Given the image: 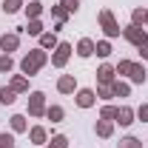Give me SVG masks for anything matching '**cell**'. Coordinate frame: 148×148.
I'll return each instance as SVG.
<instances>
[{
  "mask_svg": "<svg viewBox=\"0 0 148 148\" xmlns=\"http://www.w3.org/2000/svg\"><path fill=\"white\" fill-rule=\"evenodd\" d=\"M49 63H51L49 51L37 46V49H32L29 54H23V60H20V71L26 74V77H34V74L40 71V69H46Z\"/></svg>",
  "mask_w": 148,
  "mask_h": 148,
  "instance_id": "6da1fadb",
  "label": "cell"
},
{
  "mask_svg": "<svg viewBox=\"0 0 148 148\" xmlns=\"http://www.w3.org/2000/svg\"><path fill=\"white\" fill-rule=\"evenodd\" d=\"M97 23H100V29H103L106 40H114V37L123 34V29H120V23H117V17H114L111 9H100V12H97Z\"/></svg>",
  "mask_w": 148,
  "mask_h": 148,
  "instance_id": "7a4b0ae2",
  "label": "cell"
},
{
  "mask_svg": "<svg viewBox=\"0 0 148 148\" xmlns=\"http://www.w3.org/2000/svg\"><path fill=\"white\" fill-rule=\"evenodd\" d=\"M71 51H74L71 43L60 40V43H57V49L51 51V66H54V69H66V66H69V60H71Z\"/></svg>",
  "mask_w": 148,
  "mask_h": 148,
  "instance_id": "3957f363",
  "label": "cell"
},
{
  "mask_svg": "<svg viewBox=\"0 0 148 148\" xmlns=\"http://www.w3.org/2000/svg\"><path fill=\"white\" fill-rule=\"evenodd\" d=\"M123 40H128L131 46H137V49H140V46H145L148 43V32L145 29H143V26H125V29H123Z\"/></svg>",
  "mask_w": 148,
  "mask_h": 148,
  "instance_id": "277c9868",
  "label": "cell"
},
{
  "mask_svg": "<svg viewBox=\"0 0 148 148\" xmlns=\"http://www.w3.org/2000/svg\"><path fill=\"white\" fill-rule=\"evenodd\" d=\"M46 94L43 91H32L29 94V117H34V120H40V117H46Z\"/></svg>",
  "mask_w": 148,
  "mask_h": 148,
  "instance_id": "5b68a950",
  "label": "cell"
},
{
  "mask_svg": "<svg viewBox=\"0 0 148 148\" xmlns=\"http://www.w3.org/2000/svg\"><path fill=\"white\" fill-rule=\"evenodd\" d=\"M74 103H77V108H91L94 103H97L94 88H77L74 91Z\"/></svg>",
  "mask_w": 148,
  "mask_h": 148,
  "instance_id": "8992f818",
  "label": "cell"
},
{
  "mask_svg": "<svg viewBox=\"0 0 148 148\" xmlns=\"http://www.w3.org/2000/svg\"><path fill=\"white\" fill-rule=\"evenodd\" d=\"M20 49V34L17 32H9V34H0V51L3 54H12Z\"/></svg>",
  "mask_w": 148,
  "mask_h": 148,
  "instance_id": "52a82bcc",
  "label": "cell"
},
{
  "mask_svg": "<svg viewBox=\"0 0 148 148\" xmlns=\"http://www.w3.org/2000/svg\"><path fill=\"white\" fill-rule=\"evenodd\" d=\"M114 123H120L123 128H128V125L137 123V111L131 108V106H120V108H117V117H114Z\"/></svg>",
  "mask_w": 148,
  "mask_h": 148,
  "instance_id": "ba28073f",
  "label": "cell"
},
{
  "mask_svg": "<svg viewBox=\"0 0 148 148\" xmlns=\"http://www.w3.org/2000/svg\"><path fill=\"white\" fill-rule=\"evenodd\" d=\"M114 80H117V69H114L111 63H103V66L97 69V83H100V86H111Z\"/></svg>",
  "mask_w": 148,
  "mask_h": 148,
  "instance_id": "9c48e42d",
  "label": "cell"
},
{
  "mask_svg": "<svg viewBox=\"0 0 148 148\" xmlns=\"http://www.w3.org/2000/svg\"><path fill=\"white\" fill-rule=\"evenodd\" d=\"M94 49H97V43H94L91 37H80L77 40V57H83V60H88V57H94Z\"/></svg>",
  "mask_w": 148,
  "mask_h": 148,
  "instance_id": "30bf717a",
  "label": "cell"
},
{
  "mask_svg": "<svg viewBox=\"0 0 148 148\" xmlns=\"http://www.w3.org/2000/svg\"><path fill=\"white\" fill-rule=\"evenodd\" d=\"M57 91H60V94H74V91H77V77H74V74H60Z\"/></svg>",
  "mask_w": 148,
  "mask_h": 148,
  "instance_id": "8fae6325",
  "label": "cell"
},
{
  "mask_svg": "<svg viewBox=\"0 0 148 148\" xmlns=\"http://www.w3.org/2000/svg\"><path fill=\"white\" fill-rule=\"evenodd\" d=\"M29 143L43 148L46 143H49V131L43 128V125H32V128H29Z\"/></svg>",
  "mask_w": 148,
  "mask_h": 148,
  "instance_id": "7c38bea8",
  "label": "cell"
},
{
  "mask_svg": "<svg viewBox=\"0 0 148 148\" xmlns=\"http://www.w3.org/2000/svg\"><path fill=\"white\" fill-rule=\"evenodd\" d=\"M94 134H97L100 140H111V137H114V120H97Z\"/></svg>",
  "mask_w": 148,
  "mask_h": 148,
  "instance_id": "4fadbf2b",
  "label": "cell"
},
{
  "mask_svg": "<svg viewBox=\"0 0 148 148\" xmlns=\"http://www.w3.org/2000/svg\"><path fill=\"white\" fill-rule=\"evenodd\" d=\"M23 12H26V17H29V20H37L40 14H43V12H46V6H43L40 0H26Z\"/></svg>",
  "mask_w": 148,
  "mask_h": 148,
  "instance_id": "5bb4252c",
  "label": "cell"
},
{
  "mask_svg": "<svg viewBox=\"0 0 148 148\" xmlns=\"http://www.w3.org/2000/svg\"><path fill=\"white\" fill-rule=\"evenodd\" d=\"M37 40H40V49H46V51H54L57 43H60V40H57V32H43Z\"/></svg>",
  "mask_w": 148,
  "mask_h": 148,
  "instance_id": "9a60e30c",
  "label": "cell"
},
{
  "mask_svg": "<svg viewBox=\"0 0 148 148\" xmlns=\"http://www.w3.org/2000/svg\"><path fill=\"white\" fill-rule=\"evenodd\" d=\"M128 80L134 83V86H143V83L148 80V74H145V66H143V63H134V69H131Z\"/></svg>",
  "mask_w": 148,
  "mask_h": 148,
  "instance_id": "2e32d148",
  "label": "cell"
},
{
  "mask_svg": "<svg viewBox=\"0 0 148 148\" xmlns=\"http://www.w3.org/2000/svg\"><path fill=\"white\" fill-rule=\"evenodd\" d=\"M9 125H12V134H23V131H29V123H26L23 114H12V117H9Z\"/></svg>",
  "mask_w": 148,
  "mask_h": 148,
  "instance_id": "e0dca14e",
  "label": "cell"
},
{
  "mask_svg": "<svg viewBox=\"0 0 148 148\" xmlns=\"http://www.w3.org/2000/svg\"><path fill=\"white\" fill-rule=\"evenodd\" d=\"M46 120H51V123H63V120H66V108H63V106H49V108H46Z\"/></svg>",
  "mask_w": 148,
  "mask_h": 148,
  "instance_id": "ac0fdd59",
  "label": "cell"
},
{
  "mask_svg": "<svg viewBox=\"0 0 148 148\" xmlns=\"http://www.w3.org/2000/svg\"><path fill=\"white\" fill-rule=\"evenodd\" d=\"M9 86H12L17 94H26V91H29V77H26V74H14Z\"/></svg>",
  "mask_w": 148,
  "mask_h": 148,
  "instance_id": "d6986e66",
  "label": "cell"
},
{
  "mask_svg": "<svg viewBox=\"0 0 148 148\" xmlns=\"http://www.w3.org/2000/svg\"><path fill=\"white\" fill-rule=\"evenodd\" d=\"M111 91H114V97H131V83L114 80V83H111Z\"/></svg>",
  "mask_w": 148,
  "mask_h": 148,
  "instance_id": "ffe728a7",
  "label": "cell"
},
{
  "mask_svg": "<svg viewBox=\"0 0 148 148\" xmlns=\"http://www.w3.org/2000/svg\"><path fill=\"white\" fill-rule=\"evenodd\" d=\"M14 100H17V91L12 86H3L0 88V106H14Z\"/></svg>",
  "mask_w": 148,
  "mask_h": 148,
  "instance_id": "44dd1931",
  "label": "cell"
},
{
  "mask_svg": "<svg viewBox=\"0 0 148 148\" xmlns=\"http://www.w3.org/2000/svg\"><path fill=\"white\" fill-rule=\"evenodd\" d=\"M23 6H26V0H3V14H17L23 12Z\"/></svg>",
  "mask_w": 148,
  "mask_h": 148,
  "instance_id": "7402d4cb",
  "label": "cell"
},
{
  "mask_svg": "<svg viewBox=\"0 0 148 148\" xmlns=\"http://www.w3.org/2000/svg\"><path fill=\"white\" fill-rule=\"evenodd\" d=\"M23 32H26V34H32V37H40L46 29H43V23H40V17H37V20H29V23L23 26Z\"/></svg>",
  "mask_w": 148,
  "mask_h": 148,
  "instance_id": "603a6c76",
  "label": "cell"
},
{
  "mask_svg": "<svg viewBox=\"0 0 148 148\" xmlns=\"http://www.w3.org/2000/svg\"><path fill=\"white\" fill-rule=\"evenodd\" d=\"M111 51H114V49H111V40H97V49H94V54H97V57L106 60V57H111Z\"/></svg>",
  "mask_w": 148,
  "mask_h": 148,
  "instance_id": "cb8c5ba5",
  "label": "cell"
},
{
  "mask_svg": "<svg viewBox=\"0 0 148 148\" xmlns=\"http://www.w3.org/2000/svg\"><path fill=\"white\" fill-rule=\"evenodd\" d=\"M49 12H51V17H54V23H66V20L71 17V14H69V12H66V9H63L60 3H54V6L49 9Z\"/></svg>",
  "mask_w": 148,
  "mask_h": 148,
  "instance_id": "d4e9b609",
  "label": "cell"
},
{
  "mask_svg": "<svg viewBox=\"0 0 148 148\" xmlns=\"http://www.w3.org/2000/svg\"><path fill=\"white\" fill-rule=\"evenodd\" d=\"M131 26H145V6L131 9Z\"/></svg>",
  "mask_w": 148,
  "mask_h": 148,
  "instance_id": "484cf974",
  "label": "cell"
},
{
  "mask_svg": "<svg viewBox=\"0 0 148 148\" xmlns=\"http://www.w3.org/2000/svg\"><path fill=\"white\" fill-rule=\"evenodd\" d=\"M49 148H69V137L66 134H51V140L46 143Z\"/></svg>",
  "mask_w": 148,
  "mask_h": 148,
  "instance_id": "4316f807",
  "label": "cell"
},
{
  "mask_svg": "<svg viewBox=\"0 0 148 148\" xmlns=\"http://www.w3.org/2000/svg\"><path fill=\"white\" fill-rule=\"evenodd\" d=\"M14 145H17L14 134L12 131H0V148H14Z\"/></svg>",
  "mask_w": 148,
  "mask_h": 148,
  "instance_id": "83f0119b",
  "label": "cell"
},
{
  "mask_svg": "<svg viewBox=\"0 0 148 148\" xmlns=\"http://www.w3.org/2000/svg\"><path fill=\"white\" fill-rule=\"evenodd\" d=\"M114 69H117V74H120V77H128V74H131V69H134V60H120Z\"/></svg>",
  "mask_w": 148,
  "mask_h": 148,
  "instance_id": "f1b7e54d",
  "label": "cell"
},
{
  "mask_svg": "<svg viewBox=\"0 0 148 148\" xmlns=\"http://www.w3.org/2000/svg\"><path fill=\"white\" fill-rule=\"evenodd\" d=\"M14 69V60H12V54H0V74H9Z\"/></svg>",
  "mask_w": 148,
  "mask_h": 148,
  "instance_id": "f546056e",
  "label": "cell"
},
{
  "mask_svg": "<svg viewBox=\"0 0 148 148\" xmlns=\"http://www.w3.org/2000/svg\"><path fill=\"white\" fill-rule=\"evenodd\" d=\"M97 100H106V103H108L111 97H114V91H111V86H100V83H97Z\"/></svg>",
  "mask_w": 148,
  "mask_h": 148,
  "instance_id": "4dcf8cb0",
  "label": "cell"
},
{
  "mask_svg": "<svg viewBox=\"0 0 148 148\" xmlns=\"http://www.w3.org/2000/svg\"><path fill=\"white\" fill-rule=\"evenodd\" d=\"M114 117H117V106L106 103V106L100 108V120H114Z\"/></svg>",
  "mask_w": 148,
  "mask_h": 148,
  "instance_id": "1f68e13d",
  "label": "cell"
},
{
  "mask_svg": "<svg viewBox=\"0 0 148 148\" xmlns=\"http://www.w3.org/2000/svg\"><path fill=\"white\" fill-rule=\"evenodd\" d=\"M120 148H143V140H137V137H123L120 140Z\"/></svg>",
  "mask_w": 148,
  "mask_h": 148,
  "instance_id": "d6a6232c",
  "label": "cell"
},
{
  "mask_svg": "<svg viewBox=\"0 0 148 148\" xmlns=\"http://www.w3.org/2000/svg\"><path fill=\"white\" fill-rule=\"evenodd\" d=\"M60 6H63L69 14H77V12H80V3H77V0H60Z\"/></svg>",
  "mask_w": 148,
  "mask_h": 148,
  "instance_id": "836d02e7",
  "label": "cell"
},
{
  "mask_svg": "<svg viewBox=\"0 0 148 148\" xmlns=\"http://www.w3.org/2000/svg\"><path fill=\"white\" fill-rule=\"evenodd\" d=\"M134 111H137V120L140 123H148V103H143L140 108H134Z\"/></svg>",
  "mask_w": 148,
  "mask_h": 148,
  "instance_id": "e575fe53",
  "label": "cell"
},
{
  "mask_svg": "<svg viewBox=\"0 0 148 148\" xmlns=\"http://www.w3.org/2000/svg\"><path fill=\"white\" fill-rule=\"evenodd\" d=\"M137 51H140V57H143V60H148V43H145V46H140Z\"/></svg>",
  "mask_w": 148,
  "mask_h": 148,
  "instance_id": "d590c367",
  "label": "cell"
},
{
  "mask_svg": "<svg viewBox=\"0 0 148 148\" xmlns=\"http://www.w3.org/2000/svg\"><path fill=\"white\" fill-rule=\"evenodd\" d=\"M145 26H148V6H145Z\"/></svg>",
  "mask_w": 148,
  "mask_h": 148,
  "instance_id": "8d00e7d4",
  "label": "cell"
},
{
  "mask_svg": "<svg viewBox=\"0 0 148 148\" xmlns=\"http://www.w3.org/2000/svg\"><path fill=\"white\" fill-rule=\"evenodd\" d=\"M77 3H83V0H77Z\"/></svg>",
  "mask_w": 148,
  "mask_h": 148,
  "instance_id": "74e56055",
  "label": "cell"
},
{
  "mask_svg": "<svg viewBox=\"0 0 148 148\" xmlns=\"http://www.w3.org/2000/svg\"><path fill=\"white\" fill-rule=\"evenodd\" d=\"M43 148H49V145H43Z\"/></svg>",
  "mask_w": 148,
  "mask_h": 148,
  "instance_id": "f35d334b",
  "label": "cell"
}]
</instances>
